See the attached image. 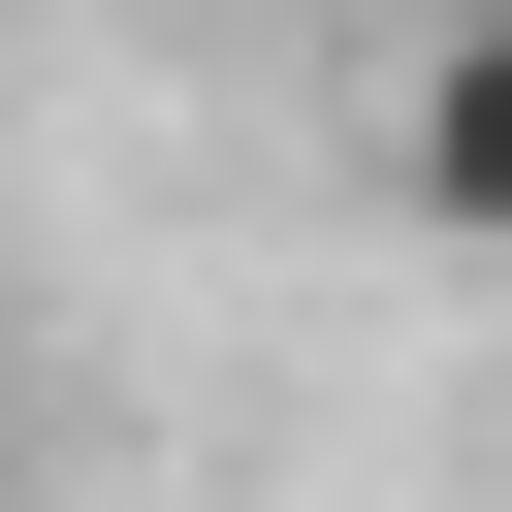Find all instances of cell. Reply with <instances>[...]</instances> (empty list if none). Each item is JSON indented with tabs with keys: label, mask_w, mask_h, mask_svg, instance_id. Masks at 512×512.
<instances>
[{
	"label": "cell",
	"mask_w": 512,
	"mask_h": 512,
	"mask_svg": "<svg viewBox=\"0 0 512 512\" xmlns=\"http://www.w3.org/2000/svg\"><path fill=\"white\" fill-rule=\"evenodd\" d=\"M384 160H416V224H448V256H512V0H448V32H416V128H384Z\"/></svg>",
	"instance_id": "1"
},
{
	"label": "cell",
	"mask_w": 512,
	"mask_h": 512,
	"mask_svg": "<svg viewBox=\"0 0 512 512\" xmlns=\"http://www.w3.org/2000/svg\"><path fill=\"white\" fill-rule=\"evenodd\" d=\"M0 512H32V448H0Z\"/></svg>",
	"instance_id": "2"
}]
</instances>
